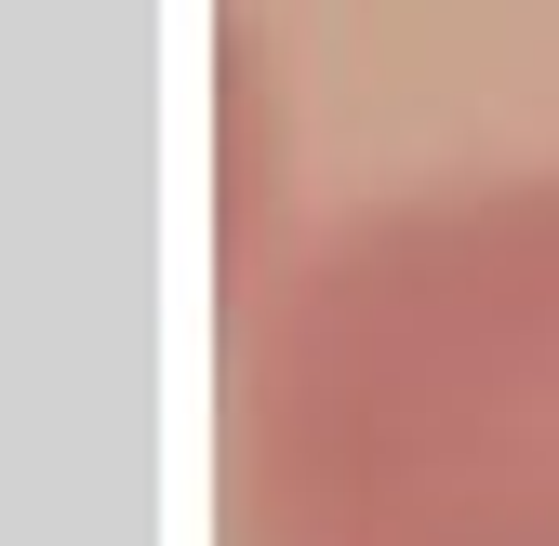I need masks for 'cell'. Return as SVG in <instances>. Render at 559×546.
<instances>
[{"label": "cell", "instance_id": "obj_1", "mask_svg": "<svg viewBox=\"0 0 559 546\" xmlns=\"http://www.w3.org/2000/svg\"><path fill=\"white\" fill-rule=\"evenodd\" d=\"M240 546H559V161L333 214L253 307Z\"/></svg>", "mask_w": 559, "mask_h": 546}]
</instances>
